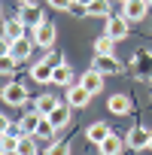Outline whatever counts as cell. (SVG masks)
<instances>
[{
    "label": "cell",
    "instance_id": "obj_1",
    "mask_svg": "<svg viewBox=\"0 0 152 155\" xmlns=\"http://www.w3.org/2000/svg\"><path fill=\"white\" fill-rule=\"evenodd\" d=\"M3 104L6 107H25L28 104V85L25 82H6L3 85Z\"/></svg>",
    "mask_w": 152,
    "mask_h": 155
},
{
    "label": "cell",
    "instance_id": "obj_2",
    "mask_svg": "<svg viewBox=\"0 0 152 155\" xmlns=\"http://www.w3.org/2000/svg\"><path fill=\"white\" fill-rule=\"evenodd\" d=\"M34 31L28 34V37H18V40H9V52L6 55H12V58H18V61H28L31 58V52H34Z\"/></svg>",
    "mask_w": 152,
    "mask_h": 155
},
{
    "label": "cell",
    "instance_id": "obj_3",
    "mask_svg": "<svg viewBox=\"0 0 152 155\" xmlns=\"http://www.w3.org/2000/svg\"><path fill=\"white\" fill-rule=\"evenodd\" d=\"M94 94L82 85V82H76V85H67V104L73 107V110H82V107H88V101H91Z\"/></svg>",
    "mask_w": 152,
    "mask_h": 155
},
{
    "label": "cell",
    "instance_id": "obj_4",
    "mask_svg": "<svg viewBox=\"0 0 152 155\" xmlns=\"http://www.w3.org/2000/svg\"><path fill=\"white\" fill-rule=\"evenodd\" d=\"M149 12V0H122V15L128 21H140Z\"/></svg>",
    "mask_w": 152,
    "mask_h": 155
},
{
    "label": "cell",
    "instance_id": "obj_5",
    "mask_svg": "<svg viewBox=\"0 0 152 155\" xmlns=\"http://www.w3.org/2000/svg\"><path fill=\"white\" fill-rule=\"evenodd\" d=\"M128 31H131V21H128L125 15H110V18H107V31H104V34H110L116 43H119V40H125V37H128Z\"/></svg>",
    "mask_w": 152,
    "mask_h": 155
},
{
    "label": "cell",
    "instance_id": "obj_6",
    "mask_svg": "<svg viewBox=\"0 0 152 155\" xmlns=\"http://www.w3.org/2000/svg\"><path fill=\"white\" fill-rule=\"evenodd\" d=\"M55 37H58V31H55V25H52L49 18L34 31V43H37L40 49H52V46H55Z\"/></svg>",
    "mask_w": 152,
    "mask_h": 155
},
{
    "label": "cell",
    "instance_id": "obj_7",
    "mask_svg": "<svg viewBox=\"0 0 152 155\" xmlns=\"http://www.w3.org/2000/svg\"><path fill=\"white\" fill-rule=\"evenodd\" d=\"M18 18L28 25V31H37L43 21H46V15H43V9L37 6V3H28V6H21V12H18Z\"/></svg>",
    "mask_w": 152,
    "mask_h": 155
},
{
    "label": "cell",
    "instance_id": "obj_8",
    "mask_svg": "<svg viewBox=\"0 0 152 155\" xmlns=\"http://www.w3.org/2000/svg\"><path fill=\"white\" fill-rule=\"evenodd\" d=\"M52 70H55V64H49V58L34 61L31 64V79L40 82V85H46V82H52Z\"/></svg>",
    "mask_w": 152,
    "mask_h": 155
},
{
    "label": "cell",
    "instance_id": "obj_9",
    "mask_svg": "<svg viewBox=\"0 0 152 155\" xmlns=\"http://www.w3.org/2000/svg\"><path fill=\"white\" fill-rule=\"evenodd\" d=\"M31 31H28V25L18 18V15H12V18H6L3 21V40H18V37H28Z\"/></svg>",
    "mask_w": 152,
    "mask_h": 155
},
{
    "label": "cell",
    "instance_id": "obj_10",
    "mask_svg": "<svg viewBox=\"0 0 152 155\" xmlns=\"http://www.w3.org/2000/svg\"><path fill=\"white\" fill-rule=\"evenodd\" d=\"M125 140H128L131 149L140 152V149H149V143H152V131H146V128H131Z\"/></svg>",
    "mask_w": 152,
    "mask_h": 155
},
{
    "label": "cell",
    "instance_id": "obj_11",
    "mask_svg": "<svg viewBox=\"0 0 152 155\" xmlns=\"http://www.w3.org/2000/svg\"><path fill=\"white\" fill-rule=\"evenodd\" d=\"M79 82H82V85H85V88H88L91 94H97V91L104 88V73L91 67V70H85V73L79 76Z\"/></svg>",
    "mask_w": 152,
    "mask_h": 155
},
{
    "label": "cell",
    "instance_id": "obj_12",
    "mask_svg": "<svg viewBox=\"0 0 152 155\" xmlns=\"http://www.w3.org/2000/svg\"><path fill=\"white\" fill-rule=\"evenodd\" d=\"M94 70H101L104 76H113V73L122 70V64L116 61V55H97L94 58Z\"/></svg>",
    "mask_w": 152,
    "mask_h": 155
},
{
    "label": "cell",
    "instance_id": "obj_13",
    "mask_svg": "<svg viewBox=\"0 0 152 155\" xmlns=\"http://www.w3.org/2000/svg\"><path fill=\"white\" fill-rule=\"evenodd\" d=\"M110 134H113V131H110V125H107V122H94V125H88V131H85L88 143H94V146H101Z\"/></svg>",
    "mask_w": 152,
    "mask_h": 155
},
{
    "label": "cell",
    "instance_id": "obj_14",
    "mask_svg": "<svg viewBox=\"0 0 152 155\" xmlns=\"http://www.w3.org/2000/svg\"><path fill=\"white\" fill-rule=\"evenodd\" d=\"M125 143H128V140H122L119 134H110V137H107V140H104L97 149H101V155H122Z\"/></svg>",
    "mask_w": 152,
    "mask_h": 155
},
{
    "label": "cell",
    "instance_id": "obj_15",
    "mask_svg": "<svg viewBox=\"0 0 152 155\" xmlns=\"http://www.w3.org/2000/svg\"><path fill=\"white\" fill-rule=\"evenodd\" d=\"M40 122H43V113H40V110H31V113H25V116H21V122H18V128H21L25 134H37V128H40Z\"/></svg>",
    "mask_w": 152,
    "mask_h": 155
},
{
    "label": "cell",
    "instance_id": "obj_16",
    "mask_svg": "<svg viewBox=\"0 0 152 155\" xmlns=\"http://www.w3.org/2000/svg\"><path fill=\"white\" fill-rule=\"evenodd\" d=\"M52 85H73V70L64 61L55 64V70H52Z\"/></svg>",
    "mask_w": 152,
    "mask_h": 155
},
{
    "label": "cell",
    "instance_id": "obj_17",
    "mask_svg": "<svg viewBox=\"0 0 152 155\" xmlns=\"http://www.w3.org/2000/svg\"><path fill=\"white\" fill-rule=\"evenodd\" d=\"M107 110H110L113 116H128V113H131V101H128L125 94H113L110 104H107Z\"/></svg>",
    "mask_w": 152,
    "mask_h": 155
},
{
    "label": "cell",
    "instance_id": "obj_18",
    "mask_svg": "<svg viewBox=\"0 0 152 155\" xmlns=\"http://www.w3.org/2000/svg\"><path fill=\"white\" fill-rule=\"evenodd\" d=\"M34 137H37V134H21V137H18V146H15V155H40Z\"/></svg>",
    "mask_w": 152,
    "mask_h": 155
},
{
    "label": "cell",
    "instance_id": "obj_19",
    "mask_svg": "<svg viewBox=\"0 0 152 155\" xmlns=\"http://www.w3.org/2000/svg\"><path fill=\"white\" fill-rule=\"evenodd\" d=\"M70 110H73L70 104H58V107L49 113V119L55 122V128H64V125H70Z\"/></svg>",
    "mask_w": 152,
    "mask_h": 155
},
{
    "label": "cell",
    "instance_id": "obj_20",
    "mask_svg": "<svg viewBox=\"0 0 152 155\" xmlns=\"http://www.w3.org/2000/svg\"><path fill=\"white\" fill-rule=\"evenodd\" d=\"M15 67H18V58H12V55H3V58H0V70H3V85H6V82H15Z\"/></svg>",
    "mask_w": 152,
    "mask_h": 155
},
{
    "label": "cell",
    "instance_id": "obj_21",
    "mask_svg": "<svg viewBox=\"0 0 152 155\" xmlns=\"http://www.w3.org/2000/svg\"><path fill=\"white\" fill-rule=\"evenodd\" d=\"M113 49H116V40L110 34H101L94 40V55H113Z\"/></svg>",
    "mask_w": 152,
    "mask_h": 155
},
{
    "label": "cell",
    "instance_id": "obj_22",
    "mask_svg": "<svg viewBox=\"0 0 152 155\" xmlns=\"http://www.w3.org/2000/svg\"><path fill=\"white\" fill-rule=\"evenodd\" d=\"M55 107H58V97H55V94H40V97L34 101V110H40L43 116H49Z\"/></svg>",
    "mask_w": 152,
    "mask_h": 155
},
{
    "label": "cell",
    "instance_id": "obj_23",
    "mask_svg": "<svg viewBox=\"0 0 152 155\" xmlns=\"http://www.w3.org/2000/svg\"><path fill=\"white\" fill-rule=\"evenodd\" d=\"M137 73L143 79H152V55H146V52L137 55Z\"/></svg>",
    "mask_w": 152,
    "mask_h": 155
},
{
    "label": "cell",
    "instance_id": "obj_24",
    "mask_svg": "<svg viewBox=\"0 0 152 155\" xmlns=\"http://www.w3.org/2000/svg\"><path fill=\"white\" fill-rule=\"evenodd\" d=\"M55 131H58L55 122H52L49 116H43V122H40V128H37V137H40V140H55Z\"/></svg>",
    "mask_w": 152,
    "mask_h": 155
},
{
    "label": "cell",
    "instance_id": "obj_25",
    "mask_svg": "<svg viewBox=\"0 0 152 155\" xmlns=\"http://www.w3.org/2000/svg\"><path fill=\"white\" fill-rule=\"evenodd\" d=\"M88 15L110 18V0H91V3H88Z\"/></svg>",
    "mask_w": 152,
    "mask_h": 155
},
{
    "label": "cell",
    "instance_id": "obj_26",
    "mask_svg": "<svg viewBox=\"0 0 152 155\" xmlns=\"http://www.w3.org/2000/svg\"><path fill=\"white\" fill-rule=\"evenodd\" d=\"M46 155H70V143L67 140H58V143L52 140V146L46 149Z\"/></svg>",
    "mask_w": 152,
    "mask_h": 155
},
{
    "label": "cell",
    "instance_id": "obj_27",
    "mask_svg": "<svg viewBox=\"0 0 152 155\" xmlns=\"http://www.w3.org/2000/svg\"><path fill=\"white\" fill-rule=\"evenodd\" d=\"M73 3H76V0H49V6H52L55 12H70Z\"/></svg>",
    "mask_w": 152,
    "mask_h": 155
},
{
    "label": "cell",
    "instance_id": "obj_28",
    "mask_svg": "<svg viewBox=\"0 0 152 155\" xmlns=\"http://www.w3.org/2000/svg\"><path fill=\"white\" fill-rule=\"evenodd\" d=\"M76 3H79V6H85V9H88V3H91V0H76Z\"/></svg>",
    "mask_w": 152,
    "mask_h": 155
},
{
    "label": "cell",
    "instance_id": "obj_29",
    "mask_svg": "<svg viewBox=\"0 0 152 155\" xmlns=\"http://www.w3.org/2000/svg\"><path fill=\"white\" fill-rule=\"evenodd\" d=\"M18 3H21V6H28V3H34V0H18Z\"/></svg>",
    "mask_w": 152,
    "mask_h": 155
},
{
    "label": "cell",
    "instance_id": "obj_30",
    "mask_svg": "<svg viewBox=\"0 0 152 155\" xmlns=\"http://www.w3.org/2000/svg\"><path fill=\"white\" fill-rule=\"evenodd\" d=\"M149 6H152V0H149Z\"/></svg>",
    "mask_w": 152,
    "mask_h": 155
},
{
    "label": "cell",
    "instance_id": "obj_31",
    "mask_svg": "<svg viewBox=\"0 0 152 155\" xmlns=\"http://www.w3.org/2000/svg\"><path fill=\"white\" fill-rule=\"evenodd\" d=\"M149 149H152V143H149Z\"/></svg>",
    "mask_w": 152,
    "mask_h": 155
},
{
    "label": "cell",
    "instance_id": "obj_32",
    "mask_svg": "<svg viewBox=\"0 0 152 155\" xmlns=\"http://www.w3.org/2000/svg\"><path fill=\"white\" fill-rule=\"evenodd\" d=\"M119 3H122V0H119Z\"/></svg>",
    "mask_w": 152,
    "mask_h": 155
}]
</instances>
